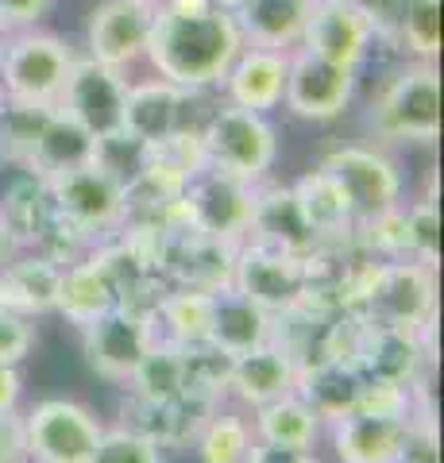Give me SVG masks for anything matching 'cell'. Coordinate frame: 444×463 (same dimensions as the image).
I'll list each match as a JSON object with an SVG mask.
<instances>
[{"label":"cell","instance_id":"6da1fadb","mask_svg":"<svg viewBox=\"0 0 444 463\" xmlns=\"http://www.w3.org/2000/svg\"><path fill=\"white\" fill-rule=\"evenodd\" d=\"M243 35L232 8L221 0H159L151 20L147 58L163 81L178 90H205L224 81Z\"/></svg>","mask_w":444,"mask_h":463},{"label":"cell","instance_id":"7a4b0ae2","mask_svg":"<svg viewBox=\"0 0 444 463\" xmlns=\"http://www.w3.org/2000/svg\"><path fill=\"white\" fill-rule=\"evenodd\" d=\"M348 313H355L367 325L425 332L437 313V274L418 259L371 263L364 282L355 286Z\"/></svg>","mask_w":444,"mask_h":463},{"label":"cell","instance_id":"3957f363","mask_svg":"<svg viewBox=\"0 0 444 463\" xmlns=\"http://www.w3.org/2000/svg\"><path fill=\"white\" fill-rule=\"evenodd\" d=\"M251 182L232 178L224 170L202 166L185 182V190L175 205V224H185L197 236L221 240L240 248L243 236L251 232Z\"/></svg>","mask_w":444,"mask_h":463},{"label":"cell","instance_id":"277c9868","mask_svg":"<svg viewBox=\"0 0 444 463\" xmlns=\"http://www.w3.org/2000/svg\"><path fill=\"white\" fill-rule=\"evenodd\" d=\"M43 182H47L54 216L74 228L78 236H97V232L124 224V182L112 178L105 166L81 163Z\"/></svg>","mask_w":444,"mask_h":463},{"label":"cell","instance_id":"5b68a950","mask_svg":"<svg viewBox=\"0 0 444 463\" xmlns=\"http://www.w3.org/2000/svg\"><path fill=\"white\" fill-rule=\"evenodd\" d=\"M202 151L205 166L255 182L275 163V128L263 120V112L228 105L213 112L209 124L202 128Z\"/></svg>","mask_w":444,"mask_h":463},{"label":"cell","instance_id":"8992f818","mask_svg":"<svg viewBox=\"0 0 444 463\" xmlns=\"http://www.w3.org/2000/svg\"><path fill=\"white\" fill-rule=\"evenodd\" d=\"M232 286L243 298H251L260 309L270 317L294 313L309 294V259L286 255L267 243H240L236 248V267H232Z\"/></svg>","mask_w":444,"mask_h":463},{"label":"cell","instance_id":"52a82bcc","mask_svg":"<svg viewBox=\"0 0 444 463\" xmlns=\"http://www.w3.org/2000/svg\"><path fill=\"white\" fill-rule=\"evenodd\" d=\"M81 332H85L90 367L101 379L124 383V386L132 379V371L139 367L143 352L159 336L151 309H139V306H112L101 317H93L90 325H81Z\"/></svg>","mask_w":444,"mask_h":463},{"label":"cell","instance_id":"ba28073f","mask_svg":"<svg viewBox=\"0 0 444 463\" xmlns=\"http://www.w3.org/2000/svg\"><path fill=\"white\" fill-rule=\"evenodd\" d=\"M70 62H74V54L54 35H20L5 43L0 74H5L8 100H16V105H59Z\"/></svg>","mask_w":444,"mask_h":463},{"label":"cell","instance_id":"9c48e42d","mask_svg":"<svg viewBox=\"0 0 444 463\" xmlns=\"http://www.w3.org/2000/svg\"><path fill=\"white\" fill-rule=\"evenodd\" d=\"M375 132L386 139H433L440 132V78L429 62L406 66L375 105Z\"/></svg>","mask_w":444,"mask_h":463},{"label":"cell","instance_id":"30bf717a","mask_svg":"<svg viewBox=\"0 0 444 463\" xmlns=\"http://www.w3.org/2000/svg\"><path fill=\"white\" fill-rule=\"evenodd\" d=\"M124 97L128 81L120 78V70L97 62V58H81V62H70V74L62 81L54 109L81 124L93 139H105L124 132Z\"/></svg>","mask_w":444,"mask_h":463},{"label":"cell","instance_id":"8fae6325","mask_svg":"<svg viewBox=\"0 0 444 463\" xmlns=\"http://www.w3.org/2000/svg\"><path fill=\"white\" fill-rule=\"evenodd\" d=\"M101 425L97 417L78 402H39L32 413L24 417V437L27 456L39 463H90L97 440H101Z\"/></svg>","mask_w":444,"mask_h":463},{"label":"cell","instance_id":"7c38bea8","mask_svg":"<svg viewBox=\"0 0 444 463\" xmlns=\"http://www.w3.org/2000/svg\"><path fill=\"white\" fill-rule=\"evenodd\" d=\"M333 178L340 182V190L348 194L355 221H375V216L398 209V194H402V178L391 158H383L379 151L367 147H340L321 163Z\"/></svg>","mask_w":444,"mask_h":463},{"label":"cell","instance_id":"4fadbf2b","mask_svg":"<svg viewBox=\"0 0 444 463\" xmlns=\"http://www.w3.org/2000/svg\"><path fill=\"white\" fill-rule=\"evenodd\" d=\"M371 35H375V16L360 0H313L302 39L306 51L355 70L371 47Z\"/></svg>","mask_w":444,"mask_h":463},{"label":"cell","instance_id":"5bb4252c","mask_svg":"<svg viewBox=\"0 0 444 463\" xmlns=\"http://www.w3.org/2000/svg\"><path fill=\"white\" fill-rule=\"evenodd\" d=\"M352 90H355V70L328 62V58L313 51H302L286 66L282 97L290 112L302 116V120H333L352 100Z\"/></svg>","mask_w":444,"mask_h":463},{"label":"cell","instance_id":"9a60e30c","mask_svg":"<svg viewBox=\"0 0 444 463\" xmlns=\"http://www.w3.org/2000/svg\"><path fill=\"white\" fill-rule=\"evenodd\" d=\"M352 364L364 374V383H394L413 386L425 364V340L413 328H386L360 321L352 344Z\"/></svg>","mask_w":444,"mask_h":463},{"label":"cell","instance_id":"2e32d148","mask_svg":"<svg viewBox=\"0 0 444 463\" xmlns=\"http://www.w3.org/2000/svg\"><path fill=\"white\" fill-rule=\"evenodd\" d=\"M155 5L159 0H101L90 20V58L120 70L147 54Z\"/></svg>","mask_w":444,"mask_h":463},{"label":"cell","instance_id":"e0dca14e","mask_svg":"<svg viewBox=\"0 0 444 463\" xmlns=\"http://www.w3.org/2000/svg\"><path fill=\"white\" fill-rule=\"evenodd\" d=\"M275 340V317L243 298L236 286H221L209 294V344L224 355H243L251 347Z\"/></svg>","mask_w":444,"mask_h":463},{"label":"cell","instance_id":"ac0fdd59","mask_svg":"<svg viewBox=\"0 0 444 463\" xmlns=\"http://www.w3.org/2000/svg\"><path fill=\"white\" fill-rule=\"evenodd\" d=\"M413 421L402 417H375L352 410L348 417L333 421V444L340 463H398L410 444Z\"/></svg>","mask_w":444,"mask_h":463},{"label":"cell","instance_id":"d6986e66","mask_svg":"<svg viewBox=\"0 0 444 463\" xmlns=\"http://www.w3.org/2000/svg\"><path fill=\"white\" fill-rule=\"evenodd\" d=\"M294 374H298V364L290 355V347L282 340H267L251 352H243L232 359V371H228V390L248 402V405H267L282 394H294Z\"/></svg>","mask_w":444,"mask_h":463},{"label":"cell","instance_id":"ffe728a7","mask_svg":"<svg viewBox=\"0 0 444 463\" xmlns=\"http://www.w3.org/2000/svg\"><path fill=\"white\" fill-rule=\"evenodd\" d=\"M185 90L170 81H147V85H128L124 97V132L155 147V143L170 139L175 132H202L182 120Z\"/></svg>","mask_w":444,"mask_h":463},{"label":"cell","instance_id":"44dd1931","mask_svg":"<svg viewBox=\"0 0 444 463\" xmlns=\"http://www.w3.org/2000/svg\"><path fill=\"white\" fill-rule=\"evenodd\" d=\"M248 236L255 243H267V248H279L286 255H302V259L321 251V236L309 228L294 194L279 190V185L251 197V232Z\"/></svg>","mask_w":444,"mask_h":463},{"label":"cell","instance_id":"7402d4cb","mask_svg":"<svg viewBox=\"0 0 444 463\" xmlns=\"http://www.w3.org/2000/svg\"><path fill=\"white\" fill-rule=\"evenodd\" d=\"M294 394L317 413V421L333 425L360 405L364 374L355 371V364H348V359H317V364L298 367Z\"/></svg>","mask_w":444,"mask_h":463},{"label":"cell","instance_id":"603a6c76","mask_svg":"<svg viewBox=\"0 0 444 463\" xmlns=\"http://www.w3.org/2000/svg\"><path fill=\"white\" fill-rule=\"evenodd\" d=\"M209 413H213V402L197 398V394H178V398H166V402L132 398L124 410V429H132L139 437H147L163 448V444L194 440Z\"/></svg>","mask_w":444,"mask_h":463},{"label":"cell","instance_id":"cb8c5ba5","mask_svg":"<svg viewBox=\"0 0 444 463\" xmlns=\"http://www.w3.org/2000/svg\"><path fill=\"white\" fill-rule=\"evenodd\" d=\"M243 39L255 47L282 51L306 35L313 0H228Z\"/></svg>","mask_w":444,"mask_h":463},{"label":"cell","instance_id":"d4e9b609","mask_svg":"<svg viewBox=\"0 0 444 463\" xmlns=\"http://www.w3.org/2000/svg\"><path fill=\"white\" fill-rule=\"evenodd\" d=\"M286 66H290V58L282 51H267V47L240 51L224 74L232 105L251 109V112L275 109L286 90Z\"/></svg>","mask_w":444,"mask_h":463},{"label":"cell","instance_id":"484cf974","mask_svg":"<svg viewBox=\"0 0 444 463\" xmlns=\"http://www.w3.org/2000/svg\"><path fill=\"white\" fill-rule=\"evenodd\" d=\"M59 282H62V263L47 255H27L12 259L0 267V306L12 313H47L59 301Z\"/></svg>","mask_w":444,"mask_h":463},{"label":"cell","instance_id":"4316f807","mask_svg":"<svg viewBox=\"0 0 444 463\" xmlns=\"http://www.w3.org/2000/svg\"><path fill=\"white\" fill-rule=\"evenodd\" d=\"M93 147H97V139L85 132L81 124H74L66 112L51 109V116L43 120L39 136L32 143V151H27L24 166H32V174H39V178H51V174H59V170L93 163Z\"/></svg>","mask_w":444,"mask_h":463},{"label":"cell","instance_id":"83f0119b","mask_svg":"<svg viewBox=\"0 0 444 463\" xmlns=\"http://www.w3.org/2000/svg\"><path fill=\"white\" fill-rule=\"evenodd\" d=\"M120 306L117 289H112V279L105 274L101 259H74L70 267H62V282H59V301L54 309H62L74 325H90L93 317H101L105 309Z\"/></svg>","mask_w":444,"mask_h":463},{"label":"cell","instance_id":"f1b7e54d","mask_svg":"<svg viewBox=\"0 0 444 463\" xmlns=\"http://www.w3.org/2000/svg\"><path fill=\"white\" fill-rule=\"evenodd\" d=\"M290 194L298 201V209H302V216L309 221V228L321 236V243L344 236V232L355 224V213H352L348 194L340 190V182L325 166L306 174V178H298V185H294Z\"/></svg>","mask_w":444,"mask_h":463},{"label":"cell","instance_id":"f546056e","mask_svg":"<svg viewBox=\"0 0 444 463\" xmlns=\"http://www.w3.org/2000/svg\"><path fill=\"white\" fill-rule=\"evenodd\" d=\"M132 398L143 402H166L185 394V359H182V344H170L163 336H155V344L143 352L139 367L132 371Z\"/></svg>","mask_w":444,"mask_h":463},{"label":"cell","instance_id":"4dcf8cb0","mask_svg":"<svg viewBox=\"0 0 444 463\" xmlns=\"http://www.w3.org/2000/svg\"><path fill=\"white\" fill-rule=\"evenodd\" d=\"M317 413L298 398V394H282L275 402L260 405V421H255V432L267 444H286V448H309L313 437H317Z\"/></svg>","mask_w":444,"mask_h":463},{"label":"cell","instance_id":"1f68e13d","mask_svg":"<svg viewBox=\"0 0 444 463\" xmlns=\"http://www.w3.org/2000/svg\"><path fill=\"white\" fill-rule=\"evenodd\" d=\"M155 321H163V332L170 344H205L209 340V294L202 289H175L155 301Z\"/></svg>","mask_w":444,"mask_h":463},{"label":"cell","instance_id":"d6a6232c","mask_svg":"<svg viewBox=\"0 0 444 463\" xmlns=\"http://www.w3.org/2000/svg\"><path fill=\"white\" fill-rule=\"evenodd\" d=\"M383 16L413 54L433 58L440 51V0H383Z\"/></svg>","mask_w":444,"mask_h":463},{"label":"cell","instance_id":"836d02e7","mask_svg":"<svg viewBox=\"0 0 444 463\" xmlns=\"http://www.w3.org/2000/svg\"><path fill=\"white\" fill-rule=\"evenodd\" d=\"M197 456L202 463H243L248 459V448H251V429L240 421V417H221V413H209L205 425L197 429Z\"/></svg>","mask_w":444,"mask_h":463},{"label":"cell","instance_id":"e575fe53","mask_svg":"<svg viewBox=\"0 0 444 463\" xmlns=\"http://www.w3.org/2000/svg\"><path fill=\"white\" fill-rule=\"evenodd\" d=\"M440 255V216L433 201H418L413 209H402V259L433 267Z\"/></svg>","mask_w":444,"mask_h":463},{"label":"cell","instance_id":"d590c367","mask_svg":"<svg viewBox=\"0 0 444 463\" xmlns=\"http://www.w3.org/2000/svg\"><path fill=\"white\" fill-rule=\"evenodd\" d=\"M90 463H163V459H159V444L120 425L112 432H101Z\"/></svg>","mask_w":444,"mask_h":463},{"label":"cell","instance_id":"8d00e7d4","mask_svg":"<svg viewBox=\"0 0 444 463\" xmlns=\"http://www.w3.org/2000/svg\"><path fill=\"white\" fill-rule=\"evenodd\" d=\"M27 352H32V328H27L24 313H12L0 306V364L16 367Z\"/></svg>","mask_w":444,"mask_h":463},{"label":"cell","instance_id":"74e56055","mask_svg":"<svg viewBox=\"0 0 444 463\" xmlns=\"http://www.w3.org/2000/svg\"><path fill=\"white\" fill-rule=\"evenodd\" d=\"M27 459V437H24V417L16 410L0 413V463H24Z\"/></svg>","mask_w":444,"mask_h":463},{"label":"cell","instance_id":"f35d334b","mask_svg":"<svg viewBox=\"0 0 444 463\" xmlns=\"http://www.w3.org/2000/svg\"><path fill=\"white\" fill-rule=\"evenodd\" d=\"M243 463H317V456H313L309 448H286V444H267V440L255 444L251 440Z\"/></svg>","mask_w":444,"mask_h":463},{"label":"cell","instance_id":"ab89813d","mask_svg":"<svg viewBox=\"0 0 444 463\" xmlns=\"http://www.w3.org/2000/svg\"><path fill=\"white\" fill-rule=\"evenodd\" d=\"M51 0H0V27H24L43 16Z\"/></svg>","mask_w":444,"mask_h":463},{"label":"cell","instance_id":"60d3db41","mask_svg":"<svg viewBox=\"0 0 444 463\" xmlns=\"http://www.w3.org/2000/svg\"><path fill=\"white\" fill-rule=\"evenodd\" d=\"M16 402H20V374L12 364H0V413L16 410Z\"/></svg>","mask_w":444,"mask_h":463},{"label":"cell","instance_id":"b9f144b4","mask_svg":"<svg viewBox=\"0 0 444 463\" xmlns=\"http://www.w3.org/2000/svg\"><path fill=\"white\" fill-rule=\"evenodd\" d=\"M5 112H8V93H5V85H0V120H5Z\"/></svg>","mask_w":444,"mask_h":463},{"label":"cell","instance_id":"7bdbcfd3","mask_svg":"<svg viewBox=\"0 0 444 463\" xmlns=\"http://www.w3.org/2000/svg\"><path fill=\"white\" fill-rule=\"evenodd\" d=\"M0 54H5V35H0Z\"/></svg>","mask_w":444,"mask_h":463},{"label":"cell","instance_id":"ee69618b","mask_svg":"<svg viewBox=\"0 0 444 463\" xmlns=\"http://www.w3.org/2000/svg\"><path fill=\"white\" fill-rule=\"evenodd\" d=\"M221 5H228V0H221Z\"/></svg>","mask_w":444,"mask_h":463}]
</instances>
